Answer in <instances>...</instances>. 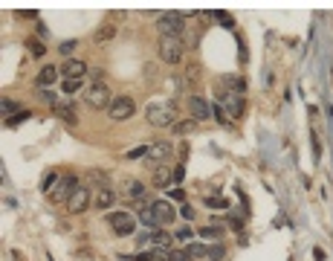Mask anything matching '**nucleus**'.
Instances as JSON below:
<instances>
[{"instance_id": "f704fd0d", "label": "nucleus", "mask_w": 333, "mask_h": 261, "mask_svg": "<svg viewBox=\"0 0 333 261\" xmlns=\"http://www.w3.org/2000/svg\"><path fill=\"white\" fill-rule=\"evenodd\" d=\"M183 177H186V165L180 162V165H174V183H180Z\"/></svg>"}, {"instance_id": "ddd939ff", "label": "nucleus", "mask_w": 333, "mask_h": 261, "mask_svg": "<svg viewBox=\"0 0 333 261\" xmlns=\"http://www.w3.org/2000/svg\"><path fill=\"white\" fill-rule=\"evenodd\" d=\"M93 203H96V209H99V212H101V209H110L113 203H116V192L105 186V189L96 192V200H93Z\"/></svg>"}, {"instance_id": "a211bd4d", "label": "nucleus", "mask_w": 333, "mask_h": 261, "mask_svg": "<svg viewBox=\"0 0 333 261\" xmlns=\"http://www.w3.org/2000/svg\"><path fill=\"white\" fill-rule=\"evenodd\" d=\"M53 110H55V116H61L64 122H70V125H75V113H72V108L67 105V102H64V105L58 102V105H55Z\"/></svg>"}, {"instance_id": "393cba45", "label": "nucleus", "mask_w": 333, "mask_h": 261, "mask_svg": "<svg viewBox=\"0 0 333 261\" xmlns=\"http://www.w3.org/2000/svg\"><path fill=\"white\" fill-rule=\"evenodd\" d=\"M58 180H61V177H58L55 171H49V174L44 177V183H41V192H46V195H49V192H53V186H58Z\"/></svg>"}, {"instance_id": "79ce46f5", "label": "nucleus", "mask_w": 333, "mask_h": 261, "mask_svg": "<svg viewBox=\"0 0 333 261\" xmlns=\"http://www.w3.org/2000/svg\"><path fill=\"white\" fill-rule=\"evenodd\" d=\"M177 238H180V241H189V238H191V229H180V232H177Z\"/></svg>"}, {"instance_id": "72a5a7b5", "label": "nucleus", "mask_w": 333, "mask_h": 261, "mask_svg": "<svg viewBox=\"0 0 333 261\" xmlns=\"http://www.w3.org/2000/svg\"><path fill=\"white\" fill-rule=\"evenodd\" d=\"M168 195H171V200H180V203H183V200H186V192H183L180 186H174V189L168 192Z\"/></svg>"}, {"instance_id": "a878e982", "label": "nucleus", "mask_w": 333, "mask_h": 261, "mask_svg": "<svg viewBox=\"0 0 333 261\" xmlns=\"http://www.w3.org/2000/svg\"><path fill=\"white\" fill-rule=\"evenodd\" d=\"M139 221H142V224L148 226V229H157V221H153V212H151V206L139 212Z\"/></svg>"}, {"instance_id": "e433bc0d", "label": "nucleus", "mask_w": 333, "mask_h": 261, "mask_svg": "<svg viewBox=\"0 0 333 261\" xmlns=\"http://www.w3.org/2000/svg\"><path fill=\"white\" fill-rule=\"evenodd\" d=\"M75 46H79V44H75V41H64V44H61V46H58V50H61V53H64V55H70V53H72V50H75Z\"/></svg>"}, {"instance_id": "ea45409f", "label": "nucleus", "mask_w": 333, "mask_h": 261, "mask_svg": "<svg viewBox=\"0 0 333 261\" xmlns=\"http://www.w3.org/2000/svg\"><path fill=\"white\" fill-rule=\"evenodd\" d=\"M220 255H223V247H220V244H217V247H212V250H209V258H220Z\"/></svg>"}, {"instance_id": "1a4fd4ad", "label": "nucleus", "mask_w": 333, "mask_h": 261, "mask_svg": "<svg viewBox=\"0 0 333 261\" xmlns=\"http://www.w3.org/2000/svg\"><path fill=\"white\" fill-rule=\"evenodd\" d=\"M87 206H90V192L84 189V186H79V189L72 192V198L67 200V209H70V215H81Z\"/></svg>"}, {"instance_id": "a19ab883", "label": "nucleus", "mask_w": 333, "mask_h": 261, "mask_svg": "<svg viewBox=\"0 0 333 261\" xmlns=\"http://www.w3.org/2000/svg\"><path fill=\"white\" fill-rule=\"evenodd\" d=\"M134 261H153V252H139Z\"/></svg>"}, {"instance_id": "f257e3e1", "label": "nucleus", "mask_w": 333, "mask_h": 261, "mask_svg": "<svg viewBox=\"0 0 333 261\" xmlns=\"http://www.w3.org/2000/svg\"><path fill=\"white\" fill-rule=\"evenodd\" d=\"M145 119H148L153 128L177 125V116H174V102H153V105H148Z\"/></svg>"}, {"instance_id": "9b49d317", "label": "nucleus", "mask_w": 333, "mask_h": 261, "mask_svg": "<svg viewBox=\"0 0 333 261\" xmlns=\"http://www.w3.org/2000/svg\"><path fill=\"white\" fill-rule=\"evenodd\" d=\"M87 64L84 61H79V58H67V61H64V67H61V76L64 79H84V76H87Z\"/></svg>"}, {"instance_id": "39448f33", "label": "nucleus", "mask_w": 333, "mask_h": 261, "mask_svg": "<svg viewBox=\"0 0 333 261\" xmlns=\"http://www.w3.org/2000/svg\"><path fill=\"white\" fill-rule=\"evenodd\" d=\"M108 110H110V119H116V122H125V119L134 116L136 105H134V99H131V96H113V105H110Z\"/></svg>"}, {"instance_id": "c85d7f7f", "label": "nucleus", "mask_w": 333, "mask_h": 261, "mask_svg": "<svg viewBox=\"0 0 333 261\" xmlns=\"http://www.w3.org/2000/svg\"><path fill=\"white\" fill-rule=\"evenodd\" d=\"M189 255H191V258H194V255H197V258H203V255H209V250H206V247H197V244H191V247H189Z\"/></svg>"}, {"instance_id": "7ed1b4c3", "label": "nucleus", "mask_w": 333, "mask_h": 261, "mask_svg": "<svg viewBox=\"0 0 333 261\" xmlns=\"http://www.w3.org/2000/svg\"><path fill=\"white\" fill-rule=\"evenodd\" d=\"M84 102H87V108H90V110H105V108L113 105V96H110V90L99 81V84H90V87H87Z\"/></svg>"}, {"instance_id": "cd10ccee", "label": "nucleus", "mask_w": 333, "mask_h": 261, "mask_svg": "<svg viewBox=\"0 0 333 261\" xmlns=\"http://www.w3.org/2000/svg\"><path fill=\"white\" fill-rule=\"evenodd\" d=\"M215 20H217V23H223V27H229V29L235 27L232 15H226V12H215Z\"/></svg>"}, {"instance_id": "f8f14e48", "label": "nucleus", "mask_w": 333, "mask_h": 261, "mask_svg": "<svg viewBox=\"0 0 333 261\" xmlns=\"http://www.w3.org/2000/svg\"><path fill=\"white\" fill-rule=\"evenodd\" d=\"M145 195V186L139 180H125V186H122V198L125 200H142Z\"/></svg>"}, {"instance_id": "423d86ee", "label": "nucleus", "mask_w": 333, "mask_h": 261, "mask_svg": "<svg viewBox=\"0 0 333 261\" xmlns=\"http://www.w3.org/2000/svg\"><path fill=\"white\" fill-rule=\"evenodd\" d=\"M75 189H79V180H75L72 174H67V177H61L58 186L49 192V200H55V203H67V200L72 198V192H75Z\"/></svg>"}, {"instance_id": "4be33fe9", "label": "nucleus", "mask_w": 333, "mask_h": 261, "mask_svg": "<svg viewBox=\"0 0 333 261\" xmlns=\"http://www.w3.org/2000/svg\"><path fill=\"white\" fill-rule=\"evenodd\" d=\"M194 128H197V122H194V119H183V122H177V125H174V131H177L180 136H186V134H191Z\"/></svg>"}, {"instance_id": "412c9836", "label": "nucleus", "mask_w": 333, "mask_h": 261, "mask_svg": "<svg viewBox=\"0 0 333 261\" xmlns=\"http://www.w3.org/2000/svg\"><path fill=\"white\" fill-rule=\"evenodd\" d=\"M81 81H84V79H64L61 81V90L67 93V96H72V93L81 90Z\"/></svg>"}, {"instance_id": "c756f323", "label": "nucleus", "mask_w": 333, "mask_h": 261, "mask_svg": "<svg viewBox=\"0 0 333 261\" xmlns=\"http://www.w3.org/2000/svg\"><path fill=\"white\" fill-rule=\"evenodd\" d=\"M171 261H191V255H189V250H174Z\"/></svg>"}, {"instance_id": "20e7f679", "label": "nucleus", "mask_w": 333, "mask_h": 261, "mask_svg": "<svg viewBox=\"0 0 333 261\" xmlns=\"http://www.w3.org/2000/svg\"><path fill=\"white\" fill-rule=\"evenodd\" d=\"M183 20H186V15H180V12L160 15V20H157L160 38H180V35H183Z\"/></svg>"}, {"instance_id": "0eeeda50", "label": "nucleus", "mask_w": 333, "mask_h": 261, "mask_svg": "<svg viewBox=\"0 0 333 261\" xmlns=\"http://www.w3.org/2000/svg\"><path fill=\"white\" fill-rule=\"evenodd\" d=\"M110 226H113V232L116 235H131L136 226V218L131 215V212H113V215H108Z\"/></svg>"}, {"instance_id": "4c0bfd02", "label": "nucleus", "mask_w": 333, "mask_h": 261, "mask_svg": "<svg viewBox=\"0 0 333 261\" xmlns=\"http://www.w3.org/2000/svg\"><path fill=\"white\" fill-rule=\"evenodd\" d=\"M153 261H171V250H160L153 255Z\"/></svg>"}, {"instance_id": "2f4dec72", "label": "nucleus", "mask_w": 333, "mask_h": 261, "mask_svg": "<svg viewBox=\"0 0 333 261\" xmlns=\"http://www.w3.org/2000/svg\"><path fill=\"white\" fill-rule=\"evenodd\" d=\"M200 235H203V238H220V232H217L215 226H203V229H200Z\"/></svg>"}, {"instance_id": "5701e85b", "label": "nucleus", "mask_w": 333, "mask_h": 261, "mask_svg": "<svg viewBox=\"0 0 333 261\" xmlns=\"http://www.w3.org/2000/svg\"><path fill=\"white\" fill-rule=\"evenodd\" d=\"M27 50L32 53V58H41V55H46V46L41 44V41H32V38L27 41Z\"/></svg>"}, {"instance_id": "f3484780", "label": "nucleus", "mask_w": 333, "mask_h": 261, "mask_svg": "<svg viewBox=\"0 0 333 261\" xmlns=\"http://www.w3.org/2000/svg\"><path fill=\"white\" fill-rule=\"evenodd\" d=\"M55 76H61L55 67H44V70L38 73V84H41V87H49V84H55Z\"/></svg>"}, {"instance_id": "9d476101", "label": "nucleus", "mask_w": 333, "mask_h": 261, "mask_svg": "<svg viewBox=\"0 0 333 261\" xmlns=\"http://www.w3.org/2000/svg\"><path fill=\"white\" fill-rule=\"evenodd\" d=\"M174 151V145L168 143V139H157V143H148V160L153 162H162V160H168Z\"/></svg>"}, {"instance_id": "6e6552de", "label": "nucleus", "mask_w": 333, "mask_h": 261, "mask_svg": "<svg viewBox=\"0 0 333 261\" xmlns=\"http://www.w3.org/2000/svg\"><path fill=\"white\" fill-rule=\"evenodd\" d=\"M151 212H153V221H157V226L168 224V221H174V218H177V209L171 206V200H153V203H151Z\"/></svg>"}, {"instance_id": "2eb2a0df", "label": "nucleus", "mask_w": 333, "mask_h": 261, "mask_svg": "<svg viewBox=\"0 0 333 261\" xmlns=\"http://www.w3.org/2000/svg\"><path fill=\"white\" fill-rule=\"evenodd\" d=\"M145 238H151L157 247H168V244H171V235L165 232V229H160V226H157V229H151V232H145Z\"/></svg>"}, {"instance_id": "4468645a", "label": "nucleus", "mask_w": 333, "mask_h": 261, "mask_svg": "<svg viewBox=\"0 0 333 261\" xmlns=\"http://www.w3.org/2000/svg\"><path fill=\"white\" fill-rule=\"evenodd\" d=\"M189 108H191V113H194V119H206L209 116V105H206V99H200V96H191Z\"/></svg>"}, {"instance_id": "6ab92c4d", "label": "nucleus", "mask_w": 333, "mask_h": 261, "mask_svg": "<svg viewBox=\"0 0 333 261\" xmlns=\"http://www.w3.org/2000/svg\"><path fill=\"white\" fill-rule=\"evenodd\" d=\"M226 87H232L235 93H238V96H241L243 90H246V79H243V76H226Z\"/></svg>"}, {"instance_id": "f03ea898", "label": "nucleus", "mask_w": 333, "mask_h": 261, "mask_svg": "<svg viewBox=\"0 0 333 261\" xmlns=\"http://www.w3.org/2000/svg\"><path fill=\"white\" fill-rule=\"evenodd\" d=\"M157 53H160V61H165V64H180V61H183V53H186V44H183L180 38H160Z\"/></svg>"}, {"instance_id": "aec40b11", "label": "nucleus", "mask_w": 333, "mask_h": 261, "mask_svg": "<svg viewBox=\"0 0 333 261\" xmlns=\"http://www.w3.org/2000/svg\"><path fill=\"white\" fill-rule=\"evenodd\" d=\"M226 105H229V110H232V116H241L243 113V99L238 96V93H232V96H226Z\"/></svg>"}, {"instance_id": "c9c22d12", "label": "nucleus", "mask_w": 333, "mask_h": 261, "mask_svg": "<svg viewBox=\"0 0 333 261\" xmlns=\"http://www.w3.org/2000/svg\"><path fill=\"white\" fill-rule=\"evenodd\" d=\"M180 215L186 218V221H194V209L189 206V203H183V209H180Z\"/></svg>"}, {"instance_id": "473e14b6", "label": "nucleus", "mask_w": 333, "mask_h": 261, "mask_svg": "<svg viewBox=\"0 0 333 261\" xmlns=\"http://www.w3.org/2000/svg\"><path fill=\"white\" fill-rule=\"evenodd\" d=\"M145 154H148V145H139V148H134V151H127V157L136 160V157H145Z\"/></svg>"}, {"instance_id": "7c9ffc66", "label": "nucleus", "mask_w": 333, "mask_h": 261, "mask_svg": "<svg viewBox=\"0 0 333 261\" xmlns=\"http://www.w3.org/2000/svg\"><path fill=\"white\" fill-rule=\"evenodd\" d=\"M3 113H6V116H9V113H20V110H18V105H15V102L3 99Z\"/></svg>"}, {"instance_id": "58836bf2", "label": "nucleus", "mask_w": 333, "mask_h": 261, "mask_svg": "<svg viewBox=\"0 0 333 261\" xmlns=\"http://www.w3.org/2000/svg\"><path fill=\"white\" fill-rule=\"evenodd\" d=\"M206 206H220V209H223L226 200L223 198H206Z\"/></svg>"}, {"instance_id": "bb28decb", "label": "nucleus", "mask_w": 333, "mask_h": 261, "mask_svg": "<svg viewBox=\"0 0 333 261\" xmlns=\"http://www.w3.org/2000/svg\"><path fill=\"white\" fill-rule=\"evenodd\" d=\"M113 35H116V29H113V27H101L99 32H96V44H101V41H110Z\"/></svg>"}, {"instance_id": "37998d69", "label": "nucleus", "mask_w": 333, "mask_h": 261, "mask_svg": "<svg viewBox=\"0 0 333 261\" xmlns=\"http://www.w3.org/2000/svg\"><path fill=\"white\" fill-rule=\"evenodd\" d=\"M215 116H217V122H223V125H229V122H226V116H223V110H220V108H215Z\"/></svg>"}, {"instance_id": "b1692460", "label": "nucleus", "mask_w": 333, "mask_h": 261, "mask_svg": "<svg viewBox=\"0 0 333 261\" xmlns=\"http://www.w3.org/2000/svg\"><path fill=\"white\" fill-rule=\"evenodd\" d=\"M29 116H32L29 110H20V113H15V116H6V128H18L20 122H27Z\"/></svg>"}, {"instance_id": "dca6fc26", "label": "nucleus", "mask_w": 333, "mask_h": 261, "mask_svg": "<svg viewBox=\"0 0 333 261\" xmlns=\"http://www.w3.org/2000/svg\"><path fill=\"white\" fill-rule=\"evenodd\" d=\"M171 177H174V171L171 169H165V165H160V169L153 171V186H168V183H171Z\"/></svg>"}]
</instances>
